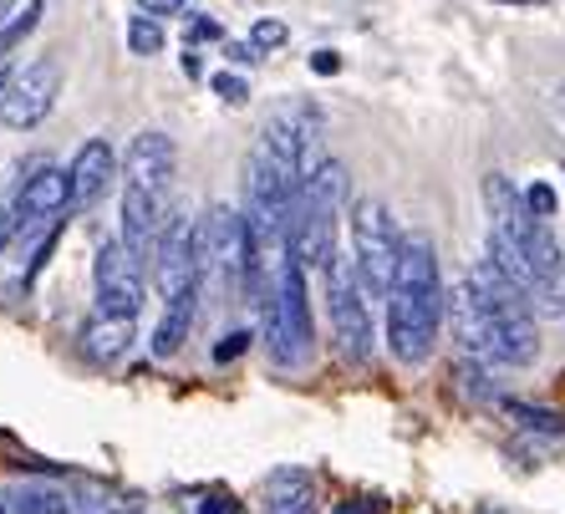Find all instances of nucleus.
I'll use <instances>...</instances> for the list:
<instances>
[{
	"mask_svg": "<svg viewBox=\"0 0 565 514\" xmlns=\"http://www.w3.org/2000/svg\"><path fill=\"white\" fill-rule=\"evenodd\" d=\"M210 87H214V97H224L230 107H245V103H250V82L239 77V72H230V66H224V72H214Z\"/></svg>",
	"mask_w": 565,
	"mask_h": 514,
	"instance_id": "obj_18",
	"label": "nucleus"
},
{
	"mask_svg": "<svg viewBox=\"0 0 565 514\" xmlns=\"http://www.w3.org/2000/svg\"><path fill=\"white\" fill-rule=\"evenodd\" d=\"M15 229H21V214H15V210H0V255H6V245L15 239Z\"/></svg>",
	"mask_w": 565,
	"mask_h": 514,
	"instance_id": "obj_28",
	"label": "nucleus"
},
{
	"mask_svg": "<svg viewBox=\"0 0 565 514\" xmlns=\"http://www.w3.org/2000/svg\"><path fill=\"white\" fill-rule=\"evenodd\" d=\"M189 514H245V504H239L235 494L214 489V494H199V500H189Z\"/></svg>",
	"mask_w": 565,
	"mask_h": 514,
	"instance_id": "obj_20",
	"label": "nucleus"
},
{
	"mask_svg": "<svg viewBox=\"0 0 565 514\" xmlns=\"http://www.w3.org/2000/svg\"><path fill=\"white\" fill-rule=\"evenodd\" d=\"M173 169H179V148L169 132H138L122 153V245L138 260L153 255L158 229L173 214Z\"/></svg>",
	"mask_w": 565,
	"mask_h": 514,
	"instance_id": "obj_2",
	"label": "nucleus"
},
{
	"mask_svg": "<svg viewBox=\"0 0 565 514\" xmlns=\"http://www.w3.org/2000/svg\"><path fill=\"white\" fill-rule=\"evenodd\" d=\"M6 82H11V77H6V72H0V93H6Z\"/></svg>",
	"mask_w": 565,
	"mask_h": 514,
	"instance_id": "obj_33",
	"label": "nucleus"
},
{
	"mask_svg": "<svg viewBox=\"0 0 565 514\" xmlns=\"http://www.w3.org/2000/svg\"><path fill=\"white\" fill-rule=\"evenodd\" d=\"M113 173H118V148L107 143V138H87V143L72 153V163H66L72 204H93V199H103V189H107Z\"/></svg>",
	"mask_w": 565,
	"mask_h": 514,
	"instance_id": "obj_10",
	"label": "nucleus"
},
{
	"mask_svg": "<svg viewBox=\"0 0 565 514\" xmlns=\"http://www.w3.org/2000/svg\"><path fill=\"white\" fill-rule=\"evenodd\" d=\"M153 290L163 301L184 296V290L199 286V219L189 210H173L169 225L158 229L153 239Z\"/></svg>",
	"mask_w": 565,
	"mask_h": 514,
	"instance_id": "obj_8",
	"label": "nucleus"
},
{
	"mask_svg": "<svg viewBox=\"0 0 565 514\" xmlns=\"http://www.w3.org/2000/svg\"><path fill=\"white\" fill-rule=\"evenodd\" d=\"M6 504H11V514H72L77 500L56 484H15L6 494Z\"/></svg>",
	"mask_w": 565,
	"mask_h": 514,
	"instance_id": "obj_15",
	"label": "nucleus"
},
{
	"mask_svg": "<svg viewBox=\"0 0 565 514\" xmlns=\"http://www.w3.org/2000/svg\"><path fill=\"white\" fill-rule=\"evenodd\" d=\"M286 21H255L250 26V46L255 52H276V46H286Z\"/></svg>",
	"mask_w": 565,
	"mask_h": 514,
	"instance_id": "obj_21",
	"label": "nucleus"
},
{
	"mask_svg": "<svg viewBox=\"0 0 565 514\" xmlns=\"http://www.w3.org/2000/svg\"><path fill=\"white\" fill-rule=\"evenodd\" d=\"M56 97H62V62L52 52L31 56L26 66H15L6 93H0V128L6 132H31L36 122L52 118Z\"/></svg>",
	"mask_w": 565,
	"mask_h": 514,
	"instance_id": "obj_7",
	"label": "nucleus"
},
{
	"mask_svg": "<svg viewBox=\"0 0 565 514\" xmlns=\"http://www.w3.org/2000/svg\"><path fill=\"white\" fill-rule=\"evenodd\" d=\"M184 77L194 82V77H204V62H199V52L194 46H184Z\"/></svg>",
	"mask_w": 565,
	"mask_h": 514,
	"instance_id": "obj_30",
	"label": "nucleus"
},
{
	"mask_svg": "<svg viewBox=\"0 0 565 514\" xmlns=\"http://www.w3.org/2000/svg\"><path fill=\"white\" fill-rule=\"evenodd\" d=\"M245 346H250V331H230V336H220V342H214V362H235Z\"/></svg>",
	"mask_w": 565,
	"mask_h": 514,
	"instance_id": "obj_23",
	"label": "nucleus"
},
{
	"mask_svg": "<svg viewBox=\"0 0 565 514\" xmlns=\"http://www.w3.org/2000/svg\"><path fill=\"white\" fill-rule=\"evenodd\" d=\"M311 72H321V77H337V72H342V56H337V52H311Z\"/></svg>",
	"mask_w": 565,
	"mask_h": 514,
	"instance_id": "obj_27",
	"label": "nucleus"
},
{
	"mask_svg": "<svg viewBox=\"0 0 565 514\" xmlns=\"http://www.w3.org/2000/svg\"><path fill=\"white\" fill-rule=\"evenodd\" d=\"M93 286H97V311H107V317H138L148 301L143 260H138L122 239H103V245H97Z\"/></svg>",
	"mask_w": 565,
	"mask_h": 514,
	"instance_id": "obj_9",
	"label": "nucleus"
},
{
	"mask_svg": "<svg viewBox=\"0 0 565 514\" xmlns=\"http://www.w3.org/2000/svg\"><path fill=\"white\" fill-rule=\"evenodd\" d=\"M66 204H72V179H66V169H36L26 184H21V194H15L21 225L52 219V214H62Z\"/></svg>",
	"mask_w": 565,
	"mask_h": 514,
	"instance_id": "obj_11",
	"label": "nucleus"
},
{
	"mask_svg": "<svg viewBox=\"0 0 565 514\" xmlns=\"http://www.w3.org/2000/svg\"><path fill=\"white\" fill-rule=\"evenodd\" d=\"M367 280L356 270V255H331L327 260V317H331V342L347 362H367L372 356V306H367Z\"/></svg>",
	"mask_w": 565,
	"mask_h": 514,
	"instance_id": "obj_5",
	"label": "nucleus"
},
{
	"mask_svg": "<svg viewBox=\"0 0 565 514\" xmlns=\"http://www.w3.org/2000/svg\"><path fill=\"white\" fill-rule=\"evenodd\" d=\"M6 11H11V6L0 0V36H6V26H11V21H15V15H6Z\"/></svg>",
	"mask_w": 565,
	"mask_h": 514,
	"instance_id": "obj_31",
	"label": "nucleus"
},
{
	"mask_svg": "<svg viewBox=\"0 0 565 514\" xmlns=\"http://www.w3.org/2000/svg\"><path fill=\"white\" fill-rule=\"evenodd\" d=\"M143 15H179V11H189V0H132Z\"/></svg>",
	"mask_w": 565,
	"mask_h": 514,
	"instance_id": "obj_24",
	"label": "nucleus"
},
{
	"mask_svg": "<svg viewBox=\"0 0 565 514\" xmlns=\"http://www.w3.org/2000/svg\"><path fill=\"white\" fill-rule=\"evenodd\" d=\"M494 6H545V0H494Z\"/></svg>",
	"mask_w": 565,
	"mask_h": 514,
	"instance_id": "obj_32",
	"label": "nucleus"
},
{
	"mask_svg": "<svg viewBox=\"0 0 565 514\" xmlns=\"http://www.w3.org/2000/svg\"><path fill=\"white\" fill-rule=\"evenodd\" d=\"M128 52L132 56H158L163 52V26H158V15H132L128 21Z\"/></svg>",
	"mask_w": 565,
	"mask_h": 514,
	"instance_id": "obj_17",
	"label": "nucleus"
},
{
	"mask_svg": "<svg viewBox=\"0 0 565 514\" xmlns=\"http://www.w3.org/2000/svg\"><path fill=\"white\" fill-rule=\"evenodd\" d=\"M525 204H530V214H535V219H555V210H561V199H555L551 184H530L525 189Z\"/></svg>",
	"mask_w": 565,
	"mask_h": 514,
	"instance_id": "obj_22",
	"label": "nucleus"
},
{
	"mask_svg": "<svg viewBox=\"0 0 565 514\" xmlns=\"http://www.w3.org/2000/svg\"><path fill=\"white\" fill-rule=\"evenodd\" d=\"M352 255L356 270L367 280V290L387 296L397 276V255H403V235H397L393 214L382 199H356L352 204Z\"/></svg>",
	"mask_w": 565,
	"mask_h": 514,
	"instance_id": "obj_6",
	"label": "nucleus"
},
{
	"mask_svg": "<svg viewBox=\"0 0 565 514\" xmlns=\"http://www.w3.org/2000/svg\"><path fill=\"white\" fill-rule=\"evenodd\" d=\"M41 15H46V6H41V0H31L26 11H21V15L11 21V26H6V36H0V52H6V46H15L21 36H31V31L41 26Z\"/></svg>",
	"mask_w": 565,
	"mask_h": 514,
	"instance_id": "obj_19",
	"label": "nucleus"
},
{
	"mask_svg": "<svg viewBox=\"0 0 565 514\" xmlns=\"http://www.w3.org/2000/svg\"><path fill=\"white\" fill-rule=\"evenodd\" d=\"M220 36V26H214L210 15H194V21H189V36H184V46H194V41H214Z\"/></svg>",
	"mask_w": 565,
	"mask_h": 514,
	"instance_id": "obj_25",
	"label": "nucleus"
},
{
	"mask_svg": "<svg viewBox=\"0 0 565 514\" xmlns=\"http://www.w3.org/2000/svg\"><path fill=\"white\" fill-rule=\"evenodd\" d=\"M224 56H230V62H235V66H250L260 52H255L250 41H224Z\"/></svg>",
	"mask_w": 565,
	"mask_h": 514,
	"instance_id": "obj_26",
	"label": "nucleus"
},
{
	"mask_svg": "<svg viewBox=\"0 0 565 514\" xmlns=\"http://www.w3.org/2000/svg\"><path fill=\"white\" fill-rule=\"evenodd\" d=\"M337 514H382V500H347Z\"/></svg>",
	"mask_w": 565,
	"mask_h": 514,
	"instance_id": "obj_29",
	"label": "nucleus"
},
{
	"mask_svg": "<svg viewBox=\"0 0 565 514\" xmlns=\"http://www.w3.org/2000/svg\"><path fill=\"white\" fill-rule=\"evenodd\" d=\"M132 342H138L132 317H107V311H97V317L82 326V352L93 356V362H122Z\"/></svg>",
	"mask_w": 565,
	"mask_h": 514,
	"instance_id": "obj_13",
	"label": "nucleus"
},
{
	"mask_svg": "<svg viewBox=\"0 0 565 514\" xmlns=\"http://www.w3.org/2000/svg\"><path fill=\"white\" fill-rule=\"evenodd\" d=\"M448 317V296L438 280V250L428 235H403L397 276L387 290V352L403 367H423L434 356L438 326Z\"/></svg>",
	"mask_w": 565,
	"mask_h": 514,
	"instance_id": "obj_1",
	"label": "nucleus"
},
{
	"mask_svg": "<svg viewBox=\"0 0 565 514\" xmlns=\"http://www.w3.org/2000/svg\"><path fill=\"white\" fill-rule=\"evenodd\" d=\"M265 514H316V479L296 463L265 479Z\"/></svg>",
	"mask_w": 565,
	"mask_h": 514,
	"instance_id": "obj_12",
	"label": "nucleus"
},
{
	"mask_svg": "<svg viewBox=\"0 0 565 514\" xmlns=\"http://www.w3.org/2000/svg\"><path fill=\"white\" fill-rule=\"evenodd\" d=\"M199 296H204V290L194 286V290H184V296L163 301V317H158V326H153V356H173L189 342V331H194V321H199Z\"/></svg>",
	"mask_w": 565,
	"mask_h": 514,
	"instance_id": "obj_14",
	"label": "nucleus"
},
{
	"mask_svg": "<svg viewBox=\"0 0 565 514\" xmlns=\"http://www.w3.org/2000/svg\"><path fill=\"white\" fill-rule=\"evenodd\" d=\"M265 346H270V362L276 367H301L311 356V290H306V265L290 260V250L280 255L276 280H270V296H265Z\"/></svg>",
	"mask_w": 565,
	"mask_h": 514,
	"instance_id": "obj_4",
	"label": "nucleus"
},
{
	"mask_svg": "<svg viewBox=\"0 0 565 514\" xmlns=\"http://www.w3.org/2000/svg\"><path fill=\"white\" fill-rule=\"evenodd\" d=\"M0 514H11V504H6V500H0Z\"/></svg>",
	"mask_w": 565,
	"mask_h": 514,
	"instance_id": "obj_34",
	"label": "nucleus"
},
{
	"mask_svg": "<svg viewBox=\"0 0 565 514\" xmlns=\"http://www.w3.org/2000/svg\"><path fill=\"white\" fill-rule=\"evenodd\" d=\"M342 204H347V169L337 159H321V169L311 173L296 194V214H290V235H286V250L296 265H321L337 255V219H342Z\"/></svg>",
	"mask_w": 565,
	"mask_h": 514,
	"instance_id": "obj_3",
	"label": "nucleus"
},
{
	"mask_svg": "<svg viewBox=\"0 0 565 514\" xmlns=\"http://www.w3.org/2000/svg\"><path fill=\"white\" fill-rule=\"evenodd\" d=\"M504 413H510L520 428H530V433H555V438H565V413L530 408V403H504Z\"/></svg>",
	"mask_w": 565,
	"mask_h": 514,
	"instance_id": "obj_16",
	"label": "nucleus"
}]
</instances>
